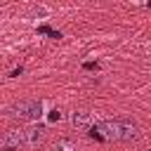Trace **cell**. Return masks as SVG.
<instances>
[{
    "label": "cell",
    "mask_w": 151,
    "mask_h": 151,
    "mask_svg": "<svg viewBox=\"0 0 151 151\" xmlns=\"http://www.w3.org/2000/svg\"><path fill=\"white\" fill-rule=\"evenodd\" d=\"M12 116L19 118V120L33 123V120H38L42 116V101L40 99H21V101H17L12 106Z\"/></svg>",
    "instance_id": "6da1fadb"
},
{
    "label": "cell",
    "mask_w": 151,
    "mask_h": 151,
    "mask_svg": "<svg viewBox=\"0 0 151 151\" xmlns=\"http://www.w3.org/2000/svg\"><path fill=\"white\" fill-rule=\"evenodd\" d=\"M116 137H118V142H132L139 137V125L130 118H118L116 120Z\"/></svg>",
    "instance_id": "7a4b0ae2"
},
{
    "label": "cell",
    "mask_w": 151,
    "mask_h": 151,
    "mask_svg": "<svg viewBox=\"0 0 151 151\" xmlns=\"http://www.w3.org/2000/svg\"><path fill=\"white\" fill-rule=\"evenodd\" d=\"M45 134H47L45 125H28L24 130V146L26 149H38L45 142Z\"/></svg>",
    "instance_id": "3957f363"
},
{
    "label": "cell",
    "mask_w": 151,
    "mask_h": 151,
    "mask_svg": "<svg viewBox=\"0 0 151 151\" xmlns=\"http://www.w3.org/2000/svg\"><path fill=\"white\" fill-rule=\"evenodd\" d=\"M0 146L2 149H21L24 146V130L21 127H12V130H7L2 137H0Z\"/></svg>",
    "instance_id": "277c9868"
},
{
    "label": "cell",
    "mask_w": 151,
    "mask_h": 151,
    "mask_svg": "<svg viewBox=\"0 0 151 151\" xmlns=\"http://www.w3.org/2000/svg\"><path fill=\"white\" fill-rule=\"evenodd\" d=\"M71 125L80 132H87L92 127V113L90 111H73L71 113Z\"/></svg>",
    "instance_id": "5b68a950"
},
{
    "label": "cell",
    "mask_w": 151,
    "mask_h": 151,
    "mask_svg": "<svg viewBox=\"0 0 151 151\" xmlns=\"http://www.w3.org/2000/svg\"><path fill=\"white\" fill-rule=\"evenodd\" d=\"M52 151H78V144H76V139H71V137H59V139L52 144Z\"/></svg>",
    "instance_id": "8992f818"
},
{
    "label": "cell",
    "mask_w": 151,
    "mask_h": 151,
    "mask_svg": "<svg viewBox=\"0 0 151 151\" xmlns=\"http://www.w3.org/2000/svg\"><path fill=\"white\" fill-rule=\"evenodd\" d=\"M38 33H47L50 38H61V33H59V31H52V28H50L47 24H42V26H38Z\"/></svg>",
    "instance_id": "52a82bcc"
},
{
    "label": "cell",
    "mask_w": 151,
    "mask_h": 151,
    "mask_svg": "<svg viewBox=\"0 0 151 151\" xmlns=\"http://www.w3.org/2000/svg\"><path fill=\"white\" fill-rule=\"evenodd\" d=\"M47 118H50L52 123H57V120H61V111H59V109H52V111L47 113Z\"/></svg>",
    "instance_id": "ba28073f"
},
{
    "label": "cell",
    "mask_w": 151,
    "mask_h": 151,
    "mask_svg": "<svg viewBox=\"0 0 151 151\" xmlns=\"http://www.w3.org/2000/svg\"><path fill=\"white\" fill-rule=\"evenodd\" d=\"M87 134H90L92 139H97V142H104V137L99 134V130H97V127H90V130H87Z\"/></svg>",
    "instance_id": "9c48e42d"
},
{
    "label": "cell",
    "mask_w": 151,
    "mask_h": 151,
    "mask_svg": "<svg viewBox=\"0 0 151 151\" xmlns=\"http://www.w3.org/2000/svg\"><path fill=\"white\" fill-rule=\"evenodd\" d=\"M83 68H85V71H97V68H99V64H97V61H85V64H83Z\"/></svg>",
    "instance_id": "30bf717a"
},
{
    "label": "cell",
    "mask_w": 151,
    "mask_h": 151,
    "mask_svg": "<svg viewBox=\"0 0 151 151\" xmlns=\"http://www.w3.org/2000/svg\"><path fill=\"white\" fill-rule=\"evenodd\" d=\"M21 73H24V68H21V66H19V68H14V71H12V73H9V78H19V76H21Z\"/></svg>",
    "instance_id": "8fae6325"
},
{
    "label": "cell",
    "mask_w": 151,
    "mask_h": 151,
    "mask_svg": "<svg viewBox=\"0 0 151 151\" xmlns=\"http://www.w3.org/2000/svg\"><path fill=\"white\" fill-rule=\"evenodd\" d=\"M2 151H17V149H2Z\"/></svg>",
    "instance_id": "7c38bea8"
}]
</instances>
